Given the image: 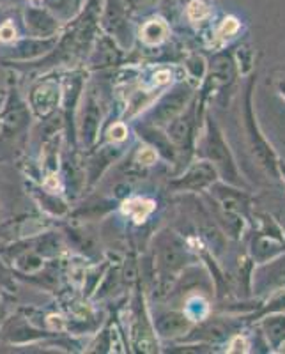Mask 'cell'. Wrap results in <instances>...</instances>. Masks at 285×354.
<instances>
[{
  "label": "cell",
  "instance_id": "6da1fadb",
  "mask_svg": "<svg viewBox=\"0 0 285 354\" xmlns=\"http://www.w3.org/2000/svg\"><path fill=\"white\" fill-rule=\"evenodd\" d=\"M201 153L209 163H213L217 172L221 174L225 181L230 183V185H241L236 161H234L229 145H227L223 135L218 129L217 122H213L211 119L208 121V131H205L204 138H202Z\"/></svg>",
  "mask_w": 285,
  "mask_h": 354
},
{
  "label": "cell",
  "instance_id": "7a4b0ae2",
  "mask_svg": "<svg viewBox=\"0 0 285 354\" xmlns=\"http://www.w3.org/2000/svg\"><path fill=\"white\" fill-rule=\"evenodd\" d=\"M252 87L253 80L250 82L248 91H246V105H245V122H246V133H248V142L252 154L255 156V160L259 161V165L266 170L268 174L278 179L280 172H278V160L277 154H275L273 147L268 144L264 137H262L261 129H259L257 122H255V115H253L252 110Z\"/></svg>",
  "mask_w": 285,
  "mask_h": 354
},
{
  "label": "cell",
  "instance_id": "3957f363",
  "mask_svg": "<svg viewBox=\"0 0 285 354\" xmlns=\"http://www.w3.org/2000/svg\"><path fill=\"white\" fill-rule=\"evenodd\" d=\"M100 21L107 30V36L112 37L117 44L125 48L131 44V27H129L126 0H104Z\"/></svg>",
  "mask_w": 285,
  "mask_h": 354
},
{
  "label": "cell",
  "instance_id": "277c9868",
  "mask_svg": "<svg viewBox=\"0 0 285 354\" xmlns=\"http://www.w3.org/2000/svg\"><path fill=\"white\" fill-rule=\"evenodd\" d=\"M193 97V91L188 84H179L165 94L151 112L154 126H167L172 119L186 110Z\"/></svg>",
  "mask_w": 285,
  "mask_h": 354
},
{
  "label": "cell",
  "instance_id": "5b68a950",
  "mask_svg": "<svg viewBox=\"0 0 285 354\" xmlns=\"http://www.w3.org/2000/svg\"><path fill=\"white\" fill-rule=\"evenodd\" d=\"M101 128V109L93 91L82 101L80 121H78V137L85 147H93L98 140V133Z\"/></svg>",
  "mask_w": 285,
  "mask_h": 354
},
{
  "label": "cell",
  "instance_id": "8992f818",
  "mask_svg": "<svg viewBox=\"0 0 285 354\" xmlns=\"http://www.w3.org/2000/svg\"><path fill=\"white\" fill-rule=\"evenodd\" d=\"M25 27L33 37H57L61 20L48 8L28 6L24 12Z\"/></svg>",
  "mask_w": 285,
  "mask_h": 354
},
{
  "label": "cell",
  "instance_id": "52a82bcc",
  "mask_svg": "<svg viewBox=\"0 0 285 354\" xmlns=\"http://www.w3.org/2000/svg\"><path fill=\"white\" fill-rule=\"evenodd\" d=\"M253 287L255 292H271V290L285 289V254L261 264L253 273Z\"/></svg>",
  "mask_w": 285,
  "mask_h": 354
},
{
  "label": "cell",
  "instance_id": "ba28073f",
  "mask_svg": "<svg viewBox=\"0 0 285 354\" xmlns=\"http://www.w3.org/2000/svg\"><path fill=\"white\" fill-rule=\"evenodd\" d=\"M61 85L57 80H44L30 91V106L39 117H48L61 103Z\"/></svg>",
  "mask_w": 285,
  "mask_h": 354
},
{
  "label": "cell",
  "instance_id": "9c48e42d",
  "mask_svg": "<svg viewBox=\"0 0 285 354\" xmlns=\"http://www.w3.org/2000/svg\"><path fill=\"white\" fill-rule=\"evenodd\" d=\"M195 131V109L190 106L186 112L179 113L176 119L167 124V137L176 151H188L193 142Z\"/></svg>",
  "mask_w": 285,
  "mask_h": 354
},
{
  "label": "cell",
  "instance_id": "30bf717a",
  "mask_svg": "<svg viewBox=\"0 0 285 354\" xmlns=\"http://www.w3.org/2000/svg\"><path fill=\"white\" fill-rule=\"evenodd\" d=\"M218 179V172L213 163L209 161H199L193 167H190L185 176L170 183V186L176 189H204L208 186H213Z\"/></svg>",
  "mask_w": 285,
  "mask_h": 354
},
{
  "label": "cell",
  "instance_id": "8fae6325",
  "mask_svg": "<svg viewBox=\"0 0 285 354\" xmlns=\"http://www.w3.org/2000/svg\"><path fill=\"white\" fill-rule=\"evenodd\" d=\"M158 257H160V264L167 273H176V271L183 270L188 261V254H186L185 246L176 236H163L160 239V246H158Z\"/></svg>",
  "mask_w": 285,
  "mask_h": 354
},
{
  "label": "cell",
  "instance_id": "7c38bea8",
  "mask_svg": "<svg viewBox=\"0 0 285 354\" xmlns=\"http://www.w3.org/2000/svg\"><path fill=\"white\" fill-rule=\"evenodd\" d=\"M285 252V241L284 236H282L278 230L275 232H261L259 236H255L252 241V257L253 261L259 262V264H264V262L271 261V259L278 257Z\"/></svg>",
  "mask_w": 285,
  "mask_h": 354
},
{
  "label": "cell",
  "instance_id": "4fadbf2b",
  "mask_svg": "<svg viewBox=\"0 0 285 354\" xmlns=\"http://www.w3.org/2000/svg\"><path fill=\"white\" fill-rule=\"evenodd\" d=\"M57 46V37H28L15 44L9 53V59L17 61H34L39 57L48 55Z\"/></svg>",
  "mask_w": 285,
  "mask_h": 354
},
{
  "label": "cell",
  "instance_id": "5bb4252c",
  "mask_svg": "<svg viewBox=\"0 0 285 354\" xmlns=\"http://www.w3.org/2000/svg\"><path fill=\"white\" fill-rule=\"evenodd\" d=\"M154 328L161 338H177L188 333L192 319L181 312H163L154 319Z\"/></svg>",
  "mask_w": 285,
  "mask_h": 354
},
{
  "label": "cell",
  "instance_id": "9a60e30c",
  "mask_svg": "<svg viewBox=\"0 0 285 354\" xmlns=\"http://www.w3.org/2000/svg\"><path fill=\"white\" fill-rule=\"evenodd\" d=\"M0 337L8 340V342H33L37 338L44 337V333H41L39 330L30 324L28 321H25L24 317H11L2 328V335Z\"/></svg>",
  "mask_w": 285,
  "mask_h": 354
},
{
  "label": "cell",
  "instance_id": "2e32d148",
  "mask_svg": "<svg viewBox=\"0 0 285 354\" xmlns=\"http://www.w3.org/2000/svg\"><path fill=\"white\" fill-rule=\"evenodd\" d=\"M121 50L117 46L116 41L110 36H100L96 39V48L93 52V59H91V64L94 68H110V66H116L121 62Z\"/></svg>",
  "mask_w": 285,
  "mask_h": 354
},
{
  "label": "cell",
  "instance_id": "e0dca14e",
  "mask_svg": "<svg viewBox=\"0 0 285 354\" xmlns=\"http://www.w3.org/2000/svg\"><path fill=\"white\" fill-rule=\"evenodd\" d=\"M214 197H217L218 204L221 205V209L229 211V213L241 216V214H246V211H248V197L241 194L239 189L218 185L214 186Z\"/></svg>",
  "mask_w": 285,
  "mask_h": 354
},
{
  "label": "cell",
  "instance_id": "ac0fdd59",
  "mask_svg": "<svg viewBox=\"0 0 285 354\" xmlns=\"http://www.w3.org/2000/svg\"><path fill=\"white\" fill-rule=\"evenodd\" d=\"M236 75V66H234L232 57L229 53H220L211 62V73H209V85H227Z\"/></svg>",
  "mask_w": 285,
  "mask_h": 354
},
{
  "label": "cell",
  "instance_id": "d6986e66",
  "mask_svg": "<svg viewBox=\"0 0 285 354\" xmlns=\"http://www.w3.org/2000/svg\"><path fill=\"white\" fill-rule=\"evenodd\" d=\"M121 154V147H112V145H107L93 160L89 161V169H87V181L89 185H94L101 177V174L104 172V169H109L110 163L119 158Z\"/></svg>",
  "mask_w": 285,
  "mask_h": 354
},
{
  "label": "cell",
  "instance_id": "ffe728a7",
  "mask_svg": "<svg viewBox=\"0 0 285 354\" xmlns=\"http://www.w3.org/2000/svg\"><path fill=\"white\" fill-rule=\"evenodd\" d=\"M262 331L268 340V346L273 347L275 351H280L285 344V315L266 314V319L262 321Z\"/></svg>",
  "mask_w": 285,
  "mask_h": 354
},
{
  "label": "cell",
  "instance_id": "44dd1931",
  "mask_svg": "<svg viewBox=\"0 0 285 354\" xmlns=\"http://www.w3.org/2000/svg\"><path fill=\"white\" fill-rule=\"evenodd\" d=\"M28 122V110L24 103L17 101L15 105H8L6 109L4 117L0 124L4 126V129L8 133H18L20 129H24Z\"/></svg>",
  "mask_w": 285,
  "mask_h": 354
},
{
  "label": "cell",
  "instance_id": "7402d4cb",
  "mask_svg": "<svg viewBox=\"0 0 285 354\" xmlns=\"http://www.w3.org/2000/svg\"><path fill=\"white\" fill-rule=\"evenodd\" d=\"M169 36V25L163 20H149L144 27L140 28V39L149 46L161 44Z\"/></svg>",
  "mask_w": 285,
  "mask_h": 354
},
{
  "label": "cell",
  "instance_id": "603a6c76",
  "mask_svg": "<svg viewBox=\"0 0 285 354\" xmlns=\"http://www.w3.org/2000/svg\"><path fill=\"white\" fill-rule=\"evenodd\" d=\"M82 2L84 0H43L44 8H48L59 20L75 17L78 9H82Z\"/></svg>",
  "mask_w": 285,
  "mask_h": 354
},
{
  "label": "cell",
  "instance_id": "cb8c5ba5",
  "mask_svg": "<svg viewBox=\"0 0 285 354\" xmlns=\"http://www.w3.org/2000/svg\"><path fill=\"white\" fill-rule=\"evenodd\" d=\"M142 135L145 137V140H149L153 145H156V149L160 151L167 160H174V158H176V149H174V145L170 144L169 137H167V135H161L154 126L142 129Z\"/></svg>",
  "mask_w": 285,
  "mask_h": 354
},
{
  "label": "cell",
  "instance_id": "d4e9b609",
  "mask_svg": "<svg viewBox=\"0 0 285 354\" xmlns=\"http://www.w3.org/2000/svg\"><path fill=\"white\" fill-rule=\"evenodd\" d=\"M154 209L153 201H145V198H133V201L126 202V213L131 214L137 221L145 220Z\"/></svg>",
  "mask_w": 285,
  "mask_h": 354
},
{
  "label": "cell",
  "instance_id": "484cf974",
  "mask_svg": "<svg viewBox=\"0 0 285 354\" xmlns=\"http://www.w3.org/2000/svg\"><path fill=\"white\" fill-rule=\"evenodd\" d=\"M17 266L24 273H36V271H39L43 268V259H41V255L37 252H34V254H28L27 252V254L20 255L17 259Z\"/></svg>",
  "mask_w": 285,
  "mask_h": 354
},
{
  "label": "cell",
  "instance_id": "4316f807",
  "mask_svg": "<svg viewBox=\"0 0 285 354\" xmlns=\"http://www.w3.org/2000/svg\"><path fill=\"white\" fill-rule=\"evenodd\" d=\"M186 17L190 21L197 24V21L205 20L209 17V8L204 0H192L186 8Z\"/></svg>",
  "mask_w": 285,
  "mask_h": 354
},
{
  "label": "cell",
  "instance_id": "83f0119b",
  "mask_svg": "<svg viewBox=\"0 0 285 354\" xmlns=\"http://www.w3.org/2000/svg\"><path fill=\"white\" fill-rule=\"evenodd\" d=\"M41 204L44 205V209H48L53 214H64L68 211L64 202L59 201L57 197H52V195H43L41 197Z\"/></svg>",
  "mask_w": 285,
  "mask_h": 354
},
{
  "label": "cell",
  "instance_id": "f1b7e54d",
  "mask_svg": "<svg viewBox=\"0 0 285 354\" xmlns=\"http://www.w3.org/2000/svg\"><path fill=\"white\" fill-rule=\"evenodd\" d=\"M237 30H239V21H237L236 18L229 17V18H225L223 24H221L220 30H218V36H220V37H232L234 34H237Z\"/></svg>",
  "mask_w": 285,
  "mask_h": 354
},
{
  "label": "cell",
  "instance_id": "f546056e",
  "mask_svg": "<svg viewBox=\"0 0 285 354\" xmlns=\"http://www.w3.org/2000/svg\"><path fill=\"white\" fill-rule=\"evenodd\" d=\"M156 158H158V153L153 149V147H144V149L137 154V161L144 167L153 165L154 161H156Z\"/></svg>",
  "mask_w": 285,
  "mask_h": 354
},
{
  "label": "cell",
  "instance_id": "4dcf8cb0",
  "mask_svg": "<svg viewBox=\"0 0 285 354\" xmlns=\"http://www.w3.org/2000/svg\"><path fill=\"white\" fill-rule=\"evenodd\" d=\"M17 37V28L11 21H6V24L0 25V41L2 43H11Z\"/></svg>",
  "mask_w": 285,
  "mask_h": 354
},
{
  "label": "cell",
  "instance_id": "1f68e13d",
  "mask_svg": "<svg viewBox=\"0 0 285 354\" xmlns=\"http://www.w3.org/2000/svg\"><path fill=\"white\" fill-rule=\"evenodd\" d=\"M160 0H126L129 9H135V11H147V9L154 8Z\"/></svg>",
  "mask_w": 285,
  "mask_h": 354
},
{
  "label": "cell",
  "instance_id": "d6a6232c",
  "mask_svg": "<svg viewBox=\"0 0 285 354\" xmlns=\"http://www.w3.org/2000/svg\"><path fill=\"white\" fill-rule=\"evenodd\" d=\"M0 287H2V289H6V290L15 289V282H12L11 273H9L8 268L2 264V261H0Z\"/></svg>",
  "mask_w": 285,
  "mask_h": 354
},
{
  "label": "cell",
  "instance_id": "836d02e7",
  "mask_svg": "<svg viewBox=\"0 0 285 354\" xmlns=\"http://www.w3.org/2000/svg\"><path fill=\"white\" fill-rule=\"evenodd\" d=\"M110 140L113 142H122L126 138V135H128V129H126L125 124H121V122H117V124L112 126V129H110Z\"/></svg>",
  "mask_w": 285,
  "mask_h": 354
},
{
  "label": "cell",
  "instance_id": "e575fe53",
  "mask_svg": "<svg viewBox=\"0 0 285 354\" xmlns=\"http://www.w3.org/2000/svg\"><path fill=\"white\" fill-rule=\"evenodd\" d=\"M246 340L245 338H241V337H236L232 340V344H230V349H229V353H246Z\"/></svg>",
  "mask_w": 285,
  "mask_h": 354
},
{
  "label": "cell",
  "instance_id": "d590c367",
  "mask_svg": "<svg viewBox=\"0 0 285 354\" xmlns=\"http://www.w3.org/2000/svg\"><path fill=\"white\" fill-rule=\"evenodd\" d=\"M170 78H172L170 71L163 69V71H158L156 75H154V84H156V85H163V84H167V82H170Z\"/></svg>",
  "mask_w": 285,
  "mask_h": 354
},
{
  "label": "cell",
  "instance_id": "8d00e7d4",
  "mask_svg": "<svg viewBox=\"0 0 285 354\" xmlns=\"http://www.w3.org/2000/svg\"><path fill=\"white\" fill-rule=\"evenodd\" d=\"M278 91H280L282 96H285V82H280V84H278Z\"/></svg>",
  "mask_w": 285,
  "mask_h": 354
},
{
  "label": "cell",
  "instance_id": "74e56055",
  "mask_svg": "<svg viewBox=\"0 0 285 354\" xmlns=\"http://www.w3.org/2000/svg\"><path fill=\"white\" fill-rule=\"evenodd\" d=\"M8 2H11V0H0V6H2V4H8Z\"/></svg>",
  "mask_w": 285,
  "mask_h": 354
},
{
  "label": "cell",
  "instance_id": "f35d334b",
  "mask_svg": "<svg viewBox=\"0 0 285 354\" xmlns=\"http://www.w3.org/2000/svg\"><path fill=\"white\" fill-rule=\"evenodd\" d=\"M0 314H2V303H0Z\"/></svg>",
  "mask_w": 285,
  "mask_h": 354
},
{
  "label": "cell",
  "instance_id": "ab89813d",
  "mask_svg": "<svg viewBox=\"0 0 285 354\" xmlns=\"http://www.w3.org/2000/svg\"><path fill=\"white\" fill-rule=\"evenodd\" d=\"M0 126H2V124H0Z\"/></svg>",
  "mask_w": 285,
  "mask_h": 354
}]
</instances>
